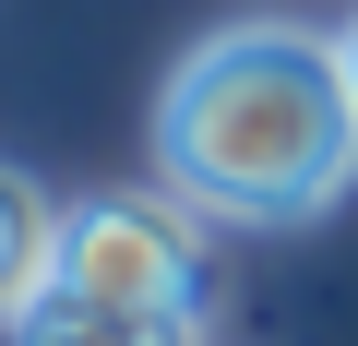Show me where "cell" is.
<instances>
[{
  "instance_id": "obj_2",
  "label": "cell",
  "mask_w": 358,
  "mask_h": 346,
  "mask_svg": "<svg viewBox=\"0 0 358 346\" xmlns=\"http://www.w3.org/2000/svg\"><path fill=\"white\" fill-rule=\"evenodd\" d=\"M192 275H203V263H192V227H179L167 203L108 192V203H72V227H60V287H48V298L179 322V310H192Z\"/></svg>"
},
{
  "instance_id": "obj_5",
  "label": "cell",
  "mask_w": 358,
  "mask_h": 346,
  "mask_svg": "<svg viewBox=\"0 0 358 346\" xmlns=\"http://www.w3.org/2000/svg\"><path fill=\"white\" fill-rule=\"evenodd\" d=\"M346 72H358V24H346Z\"/></svg>"
},
{
  "instance_id": "obj_3",
  "label": "cell",
  "mask_w": 358,
  "mask_h": 346,
  "mask_svg": "<svg viewBox=\"0 0 358 346\" xmlns=\"http://www.w3.org/2000/svg\"><path fill=\"white\" fill-rule=\"evenodd\" d=\"M60 203L24 180V167H0V322H24L48 287H60Z\"/></svg>"
},
{
  "instance_id": "obj_1",
  "label": "cell",
  "mask_w": 358,
  "mask_h": 346,
  "mask_svg": "<svg viewBox=\"0 0 358 346\" xmlns=\"http://www.w3.org/2000/svg\"><path fill=\"white\" fill-rule=\"evenodd\" d=\"M155 167L215 227H310L358 180V72L346 36L227 24L155 96Z\"/></svg>"
},
{
  "instance_id": "obj_4",
  "label": "cell",
  "mask_w": 358,
  "mask_h": 346,
  "mask_svg": "<svg viewBox=\"0 0 358 346\" xmlns=\"http://www.w3.org/2000/svg\"><path fill=\"white\" fill-rule=\"evenodd\" d=\"M13 346H203V322L179 310V322H155V310H84V298H36L24 322H13Z\"/></svg>"
}]
</instances>
